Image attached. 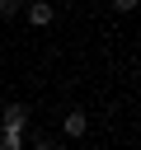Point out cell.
<instances>
[{"instance_id": "cell-6", "label": "cell", "mask_w": 141, "mask_h": 150, "mask_svg": "<svg viewBox=\"0 0 141 150\" xmlns=\"http://www.w3.org/2000/svg\"><path fill=\"white\" fill-rule=\"evenodd\" d=\"M19 14H24L19 0H0V19H19Z\"/></svg>"}, {"instance_id": "cell-3", "label": "cell", "mask_w": 141, "mask_h": 150, "mask_svg": "<svg viewBox=\"0 0 141 150\" xmlns=\"http://www.w3.org/2000/svg\"><path fill=\"white\" fill-rule=\"evenodd\" d=\"M24 14H28V23H33V28H47V23L56 19V9H52L47 0H28V5H24Z\"/></svg>"}, {"instance_id": "cell-5", "label": "cell", "mask_w": 141, "mask_h": 150, "mask_svg": "<svg viewBox=\"0 0 141 150\" xmlns=\"http://www.w3.org/2000/svg\"><path fill=\"white\" fill-rule=\"evenodd\" d=\"M24 141L28 136H19V131H0V150H24Z\"/></svg>"}, {"instance_id": "cell-1", "label": "cell", "mask_w": 141, "mask_h": 150, "mask_svg": "<svg viewBox=\"0 0 141 150\" xmlns=\"http://www.w3.org/2000/svg\"><path fill=\"white\" fill-rule=\"evenodd\" d=\"M0 131L28 136V103H0Z\"/></svg>"}, {"instance_id": "cell-4", "label": "cell", "mask_w": 141, "mask_h": 150, "mask_svg": "<svg viewBox=\"0 0 141 150\" xmlns=\"http://www.w3.org/2000/svg\"><path fill=\"white\" fill-rule=\"evenodd\" d=\"M24 150H61V145H56L52 136H42V131H33V136L24 141Z\"/></svg>"}, {"instance_id": "cell-2", "label": "cell", "mask_w": 141, "mask_h": 150, "mask_svg": "<svg viewBox=\"0 0 141 150\" xmlns=\"http://www.w3.org/2000/svg\"><path fill=\"white\" fill-rule=\"evenodd\" d=\"M61 131H66V141H85V131H89V112H85V108H66Z\"/></svg>"}]
</instances>
